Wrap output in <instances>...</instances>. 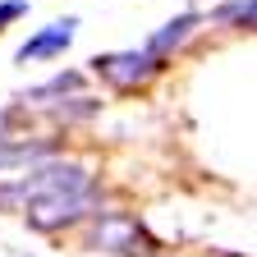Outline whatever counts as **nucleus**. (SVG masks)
<instances>
[{
	"instance_id": "7ed1b4c3",
	"label": "nucleus",
	"mask_w": 257,
	"mask_h": 257,
	"mask_svg": "<svg viewBox=\"0 0 257 257\" xmlns=\"http://www.w3.org/2000/svg\"><path fill=\"white\" fill-rule=\"evenodd\" d=\"M156 69H161V60H156L147 46H143V51H106V55L92 60V74L106 78L110 87H138V83H147Z\"/></svg>"
},
{
	"instance_id": "f257e3e1",
	"label": "nucleus",
	"mask_w": 257,
	"mask_h": 257,
	"mask_svg": "<svg viewBox=\"0 0 257 257\" xmlns=\"http://www.w3.org/2000/svg\"><path fill=\"white\" fill-rule=\"evenodd\" d=\"M55 193H92V175L78 161H46L37 170H23L10 184H0V211H28L32 202Z\"/></svg>"
},
{
	"instance_id": "6e6552de",
	"label": "nucleus",
	"mask_w": 257,
	"mask_h": 257,
	"mask_svg": "<svg viewBox=\"0 0 257 257\" xmlns=\"http://www.w3.org/2000/svg\"><path fill=\"white\" fill-rule=\"evenodd\" d=\"M78 87H83V74H55L51 83L32 87L28 96H32V101H46V96H64V92H78ZM28 96H23V101H28Z\"/></svg>"
},
{
	"instance_id": "1a4fd4ad",
	"label": "nucleus",
	"mask_w": 257,
	"mask_h": 257,
	"mask_svg": "<svg viewBox=\"0 0 257 257\" xmlns=\"http://www.w3.org/2000/svg\"><path fill=\"white\" fill-rule=\"evenodd\" d=\"M23 14H28V0H0V32H5V23H14Z\"/></svg>"
},
{
	"instance_id": "9d476101",
	"label": "nucleus",
	"mask_w": 257,
	"mask_h": 257,
	"mask_svg": "<svg viewBox=\"0 0 257 257\" xmlns=\"http://www.w3.org/2000/svg\"><path fill=\"white\" fill-rule=\"evenodd\" d=\"M0 119H5V115H0Z\"/></svg>"
},
{
	"instance_id": "423d86ee",
	"label": "nucleus",
	"mask_w": 257,
	"mask_h": 257,
	"mask_svg": "<svg viewBox=\"0 0 257 257\" xmlns=\"http://www.w3.org/2000/svg\"><path fill=\"white\" fill-rule=\"evenodd\" d=\"M193 28H198V14H179V19H170V23L147 42V51H152L156 60H161V55H170L175 46H184V42L193 37Z\"/></svg>"
},
{
	"instance_id": "20e7f679",
	"label": "nucleus",
	"mask_w": 257,
	"mask_h": 257,
	"mask_svg": "<svg viewBox=\"0 0 257 257\" xmlns=\"http://www.w3.org/2000/svg\"><path fill=\"white\" fill-rule=\"evenodd\" d=\"M74 32H78V19H55V23H46V28H37L32 37L19 46V64H32V60H55V55H64L69 51V42H74Z\"/></svg>"
},
{
	"instance_id": "39448f33",
	"label": "nucleus",
	"mask_w": 257,
	"mask_h": 257,
	"mask_svg": "<svg viewBox=\"0 0 257 257\" xmlns=\"http://www.w3.org/2000/svg\"><path fill=\"white\" fill-rule=\"evenodd\" d=\"M96 243L110 248V252H134L143 243V230L128 216H106V220H96Z\"/></svg>"
},
{
	"instance_id": "f03ea898",
	"label": "nucleus",
	"mask_w": 257,
	"mask_h": 257,
	"mask_svg": "<svg viewBox=\"0 0 257 257\" xmlns=\"http://www.w3.org/2000/svg\"><path fill=\"white\" fill-rule=\"evenodd\" d=\"M96 207L92 193H55V198H42V202H32L23 216L32 230H42V234H55V230H69V225L87 220Z\"/></svg>"
},
{
	"instance_id": "0eeeda50",
	"label": "nucleus",
	"mask_w": 257,
	"mask_h": 257,
	"mask_svg": "<svg viewBox=\"0 0 257 257\" xmlns=\"http://www.w3.org/2000/svg\"><path fill=\"white\" fill-rule=\"evenodd\" d=\"M211 19L225 28H257V0H225L211 10Z\"/></svg>"
}]
</instances>
